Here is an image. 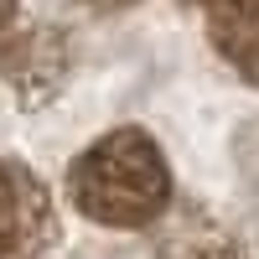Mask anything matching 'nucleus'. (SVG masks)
<instances>
[{"label": "nucleus", "instance_id": "nucleus-1", "mask_svg": "<svg viewBox=\"0 0 259 259\" xmlns=\"http://www.w3.org/2000/svg\"><path fill=\"white\" fill-rule=\"evenodd\" d=\"M68 182H73L78 212L104 228H145L166 212V197H171V166L161 145L135 124L99 135L73 161Z\"/></svg>", "mask_w": 259, "mask_h": 259}, {"label": "nucleus", "instance_id": "nucleus-2", "mask_svg": "<svg viewBox=\"0 0 259 259\" xmlns=\"http://www.w3.org/2000/svg\"><path fill=\"white\" fill-rule=\"evenodd\" d=\"M212 47L228 68H239L249 83H259V0H218L207 6Z\"/></svg>", "mask_w": 259, "mask_h": 259}, {"label": "nucleus", "instance_id": "nucleus-3", "mask_svg": "<svg viewBox=\"0 0 259 259\" xmlns=\"http://www.w3.org/2000/svg\"><path fill=\"white\" fill-rule=\"evenodd\" d=\"M21 228H26V197H21L11 166H0V254L21 239Z\"/></svg>", "mask_w": 259, "mask_h": 259}, {"label": "nucleus", "instance_id": "nucleus-4", "mask_svg": "<svg viewBox=\"0 0 259 259\" xmlns=\"http://www.w3.org/2000/svg\"><path fill=\"white\" fill-rule=\"evenodd\" d=\"M11 11H16L11 0H0V31H6V21H11Z\"/></svg>", "mask_w": 259, "mask_h": 259}, {"label": "nucleus", "instance_id": "nucleus-5", "mask_svg": "<svg viewBox=\"0 0 259 259\" xmlns=\"http://www.w3.org/2000/svg\"><path fill=\"white\" fill-rule=\"evenodd\" d=\"M99 6H124V0H99Z\"/></svg>", "mask_w": 259, "mask_h": 259}]
</instances>
